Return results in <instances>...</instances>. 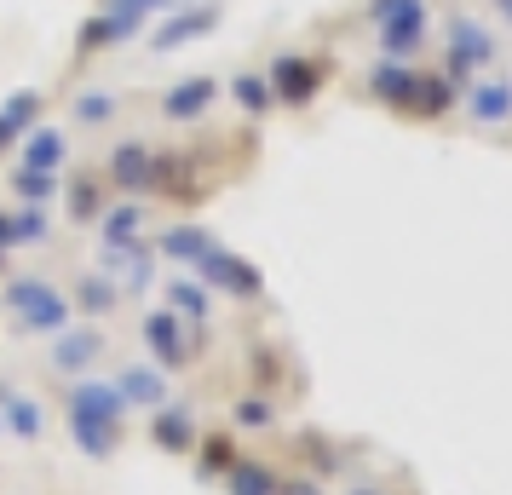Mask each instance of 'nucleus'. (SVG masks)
Segmentation results:
<instances>
[{"instance_id":"obj_7","label":"nucleus","mask_w":512,"mask_h":495,"mask_svg":"<svg viewBox=\"0 0 512 495\" xmlns=\"http://www.w3.org/2000/svg\"><path fill=\"white\" fill-rule=\"evenodd\" d=\"M104 179L127 196H150L156 179H162V150H150L144 139H121L110 150V162H104Z\"/></svg>"},{"instance_id":"obj_10","label":"nucleus","mask_w":512,"mask_h":495,"mask_svg":"<svg viewBox=\"0 0 512 495\" xmlns=\"http://www.w3.org/2000/svg\"><path fill=\"white\" fill-rule=\"evenodd\" d=\"M461 110L472 127H507L512 121V75H495L484 70L478 81L461 87Z\"/></svg>"},{"instance_id":"obj_14","label":"nucleus","mask_w":512,"mask_h":495,"mask_svg":"<svg viewBox=\"0 0 512 495\" xmlns=\"http://www.w3.org/2000/svg\"><path fill=\"white\" fill-rule=\"evenodd\" d=\"M98 271H110L121 294H139V288H150V283H156V248H150V242L104 248V265H98Z\"/></svg>"},{"instance_id":"obj_22","label":"nucleus","mask_w":512,"mask_h":495,"mask_svg":"<svg viewBox=\"0 0 512 495\" xmlns=\"http://www.w3.org/2000/svg\"><path fill=\"white\" fill-rule=\"evenodd\" d=\"M127 294L116 288V277L110 271H87L81 283L70 288V306H75V317H110V311L121 306Z\"/></svg>"},{"instance_id":"obj_9","label":"nucleus","mask_w":512,"mask_h":495,"mask_svg":"<svg viewBox=\"0 0 512 495\" xmlns=\"http://www.w3.org/2000/svg\"><path fill=\"white\" fill-rule=\"evenodd\" d=\"M139 340H144V352L156 357V369H185V363H196V357H190L185 317H179L173 306H162V311H144Z\"/></svg>"},{"instance_id":"obj_13","label":"nucleus","mask_w":512,"mask_h":495,"mask_svg":"<svg viewBox=\"0 0 512 495\" xmlns=\"http://www.w3.org/2000/svg\"><path fill=\"white\" fill-rule=\"evenodd\" d=\"M363 81H369L374 104H386V110H397V116H409V98H415L420 70H415V64H403V58H380Z\"/></svg>"},{"instance_id":"obj_25","label":"nucleus","mask_w":512,"mask_h":495,"mask_svg":"<svg viewBox=\"0 0 512 495\" xmlns=\"http://www.w3.org/2000/svg\"><path fill=\"white\" fill-rule=\"evenodd\" d=\"M167 306L179 311L185 323H208L213 317V288L202 283L196 271H190V277H173V283H167Z\"/></svg>"},{"instance_id":"obj_5","label":"nucleus","mask_w":512,"mask_h":495,"mask_svg":"<svg viewBox=\"0 0 512 495\" xmlns=\"http://www.w3.org/2000/svg\"><path fill=\"white\" fill-rule=\"evenodd\" d=\"M265 81H271V98H277L282 110H305L328 87V64L317 52H277Z\"/></svg>"},{"instance_id":"obj_24","label":"nucleus","mask_w":512,"mask_h":495,"mask_svg":"<svg viewBox=\"0 0 512 495\" xmlns=\"http://www.w3.org/2000/svg\"><path fill=\"white\" fill-rule=\"evenodd\" d=\"M0 421H6V432L12 438H24V444H41L47 438V403L41 398H29V392H6V409H0Z\"/></svg>"},{"instance_id":"obj_27","label":"nucleus","mask_w":512,"mask_h":495,"mask_svg":"<svg viewBox=\"0 0 512 495\" xmlns=\"http://www.w3.org/2000/svg\"><path fill=\"white\" fill-rule=\"evenodd\" d=\"M231 104L242 110V116H265V110H277V98H271V81H265V70H242L231 75Z\"/></svg>"},{"instance_id":"obj_6","label":"nucleus","mask_w":512,"mask_h":495,"mask_svg":"<svg viewBox=\"0 0 512 495\" xmlns=\"http://www.w3.org/2000/svg\"><path fill=\"white\" fill-rule=\"evenodd\" d=\"M219 18H225L219 0H185V6H173L162 24H156L150 52H179V47H190V41H208L213 29H219Z\"/></svg>"},{"instance_id":"obj_21","label":"nucleus","mask_w":512,"mask_h":495,"mask_svg":"<svg viewBox=\"0 0 512 495\" xmlns=\"http://www.w3.org/2000/svg\"><path fill=\"white\" fill-rule=\"evenodd\" d=\"M461 104V87L449 81L443 70H420V81H415V98H409V116H420V121H438V116H449Z\"/></svg>"},{"instance_id":"obj_16","label":"nucleus","mask_w":512,"mask_h":495,"mask_svg":"<svg viewBox=\"0 0 512 495\" xmlns=\"http://www.w3.org/2000/svg\"><path fill=\"white\" fill-rule=\"evenodd\" d=\"M196 415H190V403H173L167 398L156 415H150V444L156 449H167V455H190L196 449Z\"/></svg>"},{"instance_id":"obj_29","label":"nucleus","mask_w":512,"mask_h":495,"mask_svg":"<svg viewBox=\"0 0 512 495\" xmlns=\"http://www.w3.org/2000/svg\"><path fill=\"white\" fill-rule=\"evenodd\" d=\"M121 110V98L110 93V87H87V93H75V121L81 127H110Z\"/></svg>"},{"instance_id":"obj_1","label":"nucleus","mask_w":512,"mask_h":495,"mask_svg":"<svg viewBox=\"0 0 512 495\" xmlns=\"http://www.w3.org/2000/svg\"><path fill=\"white\" fill-rule=\"evenodd\" d=\"M64 415H70V438L87 455H116L121 426H127V398H121L116 380H75L70 398H64Z\"/></svg>"},{"instance_id":"obj_8","label":"nucleus","mask_w":512,"mask_h":495,"mask_svg":"<svg viewBox=\"0 0 512 495\" xmlns=\"http://www.w3.org/2000/svg\"><path fill=\"white\" fill-rule=\"evenodd\" d=\"M196 277H202L213 294H231V300H259V294H265L254 265L242 260V254H231V248H219V242L196 260Z\"/></svg>"},{"instance_id":"obj_3","label":"nucleus","mask_w":512,"mask_h":495,"mask_svg":"<svg viewBox=\"0 0 512 495\" xmlns=\"http://www.w3.org/2000/svg\"><path fill=\"white\" fill-rule=\"evenodd\" d=\"M0 306L18 317V329L29 334H58V329H70V294L58 283H47V277H35V271H24V277H12L6 283V294H0Z\"/></svg>"},{"instance_id":"obj_30","label":"nucleus","mask_w":512,"mask_h":495,"mask_svg":"<svg viewBox=\"0 0 512 495\" xmlns=\"http://www.w3.org/2000/svg\"><path fill=\"white\" fill-rule=\"evenodd\" d=\"M47 236H52L47 208H35V202L12 208V248H35V242H47Z\"/></svg>"},{"instance_id":"obj_33","label":"nucleus","mask_w":512,"mask_h":495,"mask_svg":"<svg viewBox=\"0 0 512 495\" xmlns=\"http://www.w3.org/2000/svg\"><path fill=\"white\" fill-rule=\"evenodd\" d=\"M0 116L12 121V127H35V121H41V93H35V87H18V93H6L0 98Z\"/></svg>"},{"instance_id":"obj_31","label":"nucleus","mask_w":512,"mask_h":495,"mask_svg":"<svg viewBox=\"0 0 512 495\" xmlns=\"http://www.w3.org/2000/svg\"><path fill=\"white\" fill-rule=\"evenodd\" d=\"M196 449H202V478H225V472L236 467V444H231V432L196 438Z\"/></svg>"},{"instance_id":"obj_19","label":"nucleus","mask_w":512,"mask_h":495,"mask_svg":"<svg viewBox=\"0 0 512 495\" xmlns=\"http://www.w3.org/2000/svg\"><path fill=\"white\" fill-rule=\"evenodd\" d=\"M144 225H150V213H144L139 196L110 202L104 219H98V248H127V242H144Z\"/></svg>"},{"instance_id":"obj_37","label":"nucleus","mask_w":512,"mask_h":495,"mask_svg":"<svg viewBox=\"0 0 512 495\" xmlns=\"http://www.w3.org/2000/svg\"><path fill=\"white\" fill-rule=\"evenodd\" d=\"M346 495H392V490H380V484H351Z\"/></svg>"},{"instance_id":"obj_36","label":"nucleus","mask_w":512,"mask_h":495,"mask_svg":"<svg viewBox=\"0 0 512 495\" xmlns=\"http://www.w3.org/2000/svg\"><path fill=\"white\" fill-rule=\"evenodd\" d=\"M18 139H24V127H12V121L0 116V156H12V150H18Z\"/></svg>"},{"instance_id":"obj_11","label":"nucleus","mask_w":512,"mask_h":495,"mask_svg":"<svg viewBox=\"0 0 512 495\" xmlns=\"http://www.w3.org/2000/svg\"><path fill=\"white\" fill-rule=\"evenodd\" d=\"M144 18H133V12H116V6H98L87 24L75 29V52L81 58H93V52H110V47H127V41H139L144 35Z\"/></svg>"},{"instance_id":"obj_18","label":"nucleus","mask_w":512,"mask_h":495,"mask_svg":"<svg viewBox=\"0 0 512 495\" xmlns=\"http://www.w3.org/2000/svg\"><path fill=\"white\" fill-rule=\"evenodd\" d=\"M18 162L41 167V173H64V162H70V133H64V127H47V121H35L24 139H18Z\"/></svg>"},{"instance_id":"obj_4","label":"nucleus","mask_w":512,"mask_h":495,"mask_svg":"<svg viewBox=\"0 0 512 495\" xmlns=\"http://www.w3.org/2000/svg\"><path fill=\"white\" fill-rule=\"evenodd\" d=\"M495 35H489L478 18H449V35H443V75L466 87V81H478V75L495 64Z\"/></svg>"},{"instance_id":"obj_17","label":"nucleus","mask_w":512,"mask_h":495,"mask_svg":"<svg viewBox=\"0 0 512 495\" xmlns=\"http://www.w3.org/2000/svg\"><path fill=\"white\" fill-rule=\"evenodd\" d=\"M213 98H219V81L213 75H185V81H173L162 93V116L167 121H202L213 110Z\"/></svg>"},{"instance_id":"obj_32","label":"nucleus","mask_w":512,"mask_h":495,"mask_svg":"<svg viewBox=\"0 0 512 495\" xmlns=\"http://www.w3.org/2000/svg\"><path fill=\"white\" fill-rule=\"evenodd\" d=\"M231 421L248 426V432H265V426H277V403L265 398V392H248V398H236Z\"/></svg>"},{"instance_id":"obj_2","label":"nucleus","mask_w":512,"mask_h":495,"mask_svg":"<svg viewBox=\"0 0 512 495\" xmlns=\"http://www.w3.org/2000/svg\"><path fill=\"white\" fill-rule=\"evenodd\" d=\"M369 24H374L380 58L415 64L420 52H426V41H432V12H426V0H369Z\"/></svg>"},{"instance_id":"obj_39","label":"nucleus","mask_w":512,"mask_h":495,"mask_svg":"<svg viewBox=\"0 0 512 495\" xmlns=\"http://www.w3.org/2000/svg\"><path fill=\"white\" fill-rule=\"evenodd\" d=\"M0 409H6V386H0ZM0 432H6V421H0Z\"/></svg>"},{"instance_id":"obj_38","label":"nucleus","mask_w":512,"mask_h":495,"mask_svg":"<svg viewBox=\"0 0 512 495\" xmlns=\"http://www.w3.org/2000/svg\"><path fill=\"white\" fill-rule=\"evenodd\" d=\"M489 6H495V12H501V18L512 24V0H489Z\"/></svg>"},{"instance_id":"obj_15","label":"nucleus","mask_w":512,"mask_h":495,"mask_svg":"<svg viewBox=\"0 0 512 495\" xmlns=\"http://www.w3.org/2000/svg\"><path fill=\"white\" fill-rule=\"evenodd\" d=\"M110 208V179L104 173H70L64 179V213H70V225H98Z\"/></svg>"},{"instance_id":"obj_35","label":"nucleus","mask_w":512,"mask_h":495,"mask_svg":"<svg viewBox=\"0 0 512 495\" xmlns=\"http://www.w3.org/2000/svg\"><path fill=\"white\" fill-rule=\"evenodd\" d=\"M254 375L265 380V386H271V380L282 375V363H277V352H259V363H254Z\"/></svg>"},{"instance_id":"obj_12","label":"nucleus","mask_w":512,"mask_h":495,"mask_svg":"<svg viewBox=\"0 0 512 495\" xmlns=\"http://www.w3.org/2000/svg\"><path fill=\"white\" fill-rule=\"evenodd\" d=\"M98 357H104V334L87 323V329H58L47 346V363L58 369V375H87Z\"/></svg>"},{"instance_id":"obj_23","label":"nucleus","mask_w":512,"mask_h":495,"mask_svg":"<svg viewBox=\"0 0 512 495\" xmlns=\"http://www.w3.org/2000/svg\"><path fill=\"white\" fill-rule=\"evenodd\" d=\"M121 398H127V409L139 403V409H162L167 403V369H150V363H127L116 375Z\"/></svg>"},{"instance_id":"obj_34","label":"nucleus","mask_w":512,"mask_h":495,"mask_svg":"<svg viewBox=\"0 0 512 495\" xmlns=\"http://www.w3.org/2000/svg\"><path fill=\"white\" fill-rule=\"evenodd\" d=\"M93 6H116V12H133V18H167L173 6H185V0H93Z\"/></svg>"},{"instance_id":"obj_28","label":"nucleus","mask_w":512,"mask_h":495,"mask_svg":"<svg viewBox=\"0 0 512 495\" xmlns=\"http://www.w3.org/2000/svg\"><path fill=\"white\" fill-rule=\"evenodd\" d=\"M277 472L265 467V461H248V455H236V467L225 472V490L231 495H277Z\"/></svg>"},{"instance_id":"obj_20","label":"nucleus","mask_w":512,"mask_h":495,"mask_svg":"<svg viewBox=\"0 0 512 495\" xmlns=\"http://www.w3.org/2000/svg\"><path fill=\"white\" fill-rule=\"evenodd\" d=\"M208 248H213V231L196 225V219H179V225H167V231L156 236V254L173 260V265H190V271H196V260H202Z\"/></svg>"},{"instance_id":"obj_26","label":"nucleus","mask_w":512,"mask_h":495,"mask_svg":"<svg viewBox=\"0 0 512 495\" xmlns=\"http://www.w3.org/2000/svg\"><path fill=\"white\" fill-rule=\"evenodd\" d=\"M6 185H12V196L18 202H35V208H52L58 202V190H64V173H41V167H12L6 173Z\"/></svg>"}]
</instances>
